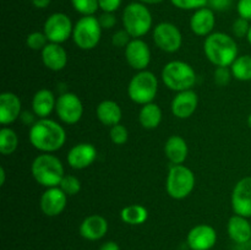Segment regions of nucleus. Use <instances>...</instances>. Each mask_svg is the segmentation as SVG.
Returning a JSON list of instances; mask_svg holds the SVG:
<instances>
[{"mask_svg":"<svg viewBox=\"0 0 251 250\" xmlns=\"http://www.w3.org/2000/svg\"><path fill=\"white\" fill-rule=\"evenodd\" d=\"M50 1L51 0H31L33 6L37 7V9H46L50 5Z\"/></svg>","mask_w":251,"mask_h":250,"instance_id":"obj_43","label":"nucleus"},{"mask_svg":"<svg viewBox=\"0 0 251 250\" xmlns=\"http://www.w3.org/2000/svg\"><path fill=\"white\" fill-rule=\"evenodd\" d=\"M5 178H6V172H5L4 167H0V185L5 184Z\"/></svg>","mask_w":251,"mask_h":250,"instance_id":"obj_45","label":"nucleus"},{"mask_svg":"<svg viewBox=\"0 0 251 250\" xmlns=\"http://www.w3.org/2000/svg\"><path fill=\"white\" fill-rule=\"evenodd\" d=\"M172 5L180 10H196L207 6L208 0H171Z\"/></svg>","mask_w":251,"mask_h":250,"instance_id":"obj_34","label":"nucleus"},{"mask_svg":"<svg viewBox=\"0 0 251 250\" xmlns=\"http://www.w3.org/2000/svg\"><path fill=\"white\" fill-rule=\"evenodd\" d=\"M98 21L103 29H110L117 25V16L114 12H102L98 16Z\"/></svg>","mask_w":251,"mask_h":250,"instance_id":"obj_38","label":"nucleus"},{"mask_svg":"<svg viewBox=\"0 0 251 250\" xmlns=\"http://www.w3.org/2000/svg\"><path fill=\"white\" fill-rule=\"evenodd\" d=\"M120 218L124 223L130 225H144L149 218V211L144 205L140 203H132V205L125 206L120 212Z\"/></svg>","mask_w":251,"mask_h":250,"instance_id":"obj_27","label":"nucleus"},{"mask_svg":"<svg viewBox=\"0 0 251 250\" xmlns=\"http://www.w3.org/2000/svg\"><path fill=\"white\" fill-rule=\"evenodd\" d=\"M55 112L61 122L68 125H74L82 118L83 104L77 95L73 92H64L56 98Z\"/></svg>","mask_w":251,"mask_h":250,"instance_id":"obj_11","label":"nucleus"},{"mask_svg":"<svg viewBox=\"0 0 251 250\" xmlns=\"http://www.w3.org/2000/svg\"><path fill=\"white\" fill-rule=\"evenodd\" d=\"M49 43L48 38H47L44 32H32L27 36L26 38V46L32 50H43L46 48L47 44Z\"/></svg>","mask_w":251,"mask_h":250,"instance_id":"obj_32","label":"nucleus"},{"mask_svg":"<svg viewBox=\"0 0 251 250\" xmlns=\"http://www.w3.org/2000/svg\"><path fill=\"white\" fill-rule=\"evenodd\" d=\"M19 147V136L11 127L4 126L0 130V152L4 156H10Z\"/></svg>","mask_w":251,"mask_h":250,"instance_id":"obj_29","label":"nucleus"},{"mask_svg":"<svg viewBox=\"0 0 251 250\" xmlns=\"http://www.w3.org/2000/svg\"><path fill=\"white\" fill-rule=\"evenodd\" d=\"M69 196L59 186L47 188L39 200L42 212L48 217H56L65 210Z\"/></svg>","mask_w":251,"mask_h":250,"instance_id":"obj_15","label":"nucleus"},{"mask_svg":"<svg viewBox=\"0 0 251 250\" xmlns=\"http://www.w3.org/2000/svg\"><path fill=\"white\" fill-rule=\"evenodd\" d=\"M250 26H251L250 21L243 19V17H238V19L233 22V26H232L233 34H234V37H237V38H244V37H248Z\"/></svg>","mask_w":251,"mask_h":250,"instance_id":"obj_36","label":"nucleus"},{"mask_svg":"<svg viewBox=\"0 0 251 250\" xmlns=\"http://www.w3.org/2000/svg\"><path fill=\"white\" fill-rule=\"evenodd\" d=\"M216 26V15L208 6L194 11L190 19V28L194 34L199 37H207L213 33Z\"/></svg>","mask_w":251,"mask_h":250,"instance_id":"obj_18","label":"nucleus"},{"mask_svg":"<svg viewBox=\"0 0 251 250\" xmlns=\"http://www.w3.org/2000/svg\"><path fill=\"white\" fill-rule=\"evenodd\" d=\"M195 174L184 164H173L166 179L167 194L172 199L183 200L193 193L195 188Z\"/></svg>","mask_w":251,"mask_h":250,"instance_id":"obj_6","label":"nucleus"},{"mask_svg":"<svg viewBox=\"0 0 251 250\" xmlns=\"http://www.w3.org/2000/svg\"><path fill=\"white\" fill-rule=\"evenodd\" d=\"M125 59L135 70H146L151 63V49L144 39L132 38L125 47Z\"/></svg>","mask_w":251,"mask_h":250,"instance_id":"obj_13","label":"nucleus"},{"mask_svg":"<svg viewBox=\"0 0 251 250\" xmlns=\"http://www.w3.org/2000/svg\"><path fill=\"white\" fill-rule=\"evenodd\" d=\"M158 92V80L152 71L142 70L132 76L127 86V96L132 102L145 105L153 102Z\"/></svg>","mask_w":251,"mask_h":250,"instance_id":"obj_7","label":"nucleus"},{"mask_svg":"<svg viewBox=\"0 0 251 250\" xmlns=\"http://www.w3.org/2000/svg\"><path fill=\"white\" fill-rule=\"evenodd\" d=\"M237 11L239 17L251 21V0H238Z\"/></svg>","mask_w":251,"mask_h":250,"instance_id":"obj_39","label":"nucleus"},{"mask_svg":"<svg viewBox=\"0 0 251 250\" xmlns=\"http://www.w3.org/2000/svg\"><path fill=\"white\" fill-rule=\"evenodd\" d=\"M109 137L113 144L122 146V145L126 144L127 139H129V131H127V129L124 125L117 124L110 127Z\"/></svg>","mask_w":251,"mask_h":250,"instance_id":"obj_33","label":"nucleus"},{"mask_svg":"<svg viewBox=\"0 0 251 250\" xmlns=\"http://www.w3.org/2000/svg\"><path fill=\"white\" fill-rule=\"evenodd\" d=\"M232 75L238 81H251V55H239L229 66Z\"/></svg>","mask_w":251,"mask_h":250,"instance_id":"obj_28","label":"nucleus"},{"mask_svg":"<svg viewBox=\"0 0 251 250\" xmlns=\"http://www.w3.org/2000/svg\"><path fill=\"white\" fill-rule=\"evenodd\" d=\"M247 39H248V42H249V43H250V46H251V26H250L249 33H248V37H247Z\"/></svg>","mask_w":251,"mask_h":250,"instance_id":"obj_46","label":"nucleus"},{"mask_svg":"<svg viewBox=\"0 0 251 250\" xmlns=\"http://www.w3.org/2000/svg\"><path fill=\"white\" fill-rule=\"evenodd\" d=\"M186 243L191 250H212L217 243V232L210 225H198L189 230Z\"/></svg>","mask_w":251,"mask_h":250,"instance_id":"obj_14","label":"nucleus"},{"mask_svg":"<svg viewBox=\"0 0 251 250\" xmlns=\"http://www.w3.org/2000/svg\"><path fill=\"white\" fill-rule=\"evenodd\" d=\"M248 125H249V127L251 129V113L249 114V117H248Z\"/></svg>","mask_w":251,"mask_h":250,"instance_id":"obj_47","label":"nucleus"},{"mask_svg":"<svg viewBox=\"0 0 251 250\" xmlns=\"http://www.w3.org/2000/svg\"><path fill=\"white\" fill-rule=\"evenodd\" d=\"M152 38L154 44L166 53H176L181 48L183 34L172 22H159L153 27Z\"/></svg>","mask_w":251,"mask_h":250,"instance_id":"obj_9","label":"nucleus"},{"mask_svg":"<svg viewBox=\"0 0 251 250\" xmlns=\"http://www.w3.org/2000/svg\"><path fill=\"white\" fill-rule=\"evenodd\" d=\"M227 232L237 244H245L251 239V221L240 215H233L227 223Z\"/></svg>","mask_w":251,"mask_h":250,"instance_id":"obj_22","label":"nucleus"},{"mask_svg":"<svg viewBox=\"0 0 251 250\" xmlns=\"http://www.w3.org/2000/svg\"><path fill=\"white\" fill-rule=\"evenodd\" d=\"M162 81L167 88L176 92L193 90L196 83V73L190 64L172 60L162 69Z\"/></svg>","mask_w":251,"mask_h":250,"instance_id":"obj_5","label":"nucleus"},{"mask_svg":"<svg viewBox=\"0 0 251 250\" xmlns=\"http://www.w3.org/2000/svg\"><path fill=\"white\" fill-rule=\"evenodd\" d=\"M74 10L82 16H95L100 9L98 0H71Z\"/></svg>","mask_w":251,"mask_h":250,"instance_id":"obj_30","label":"nucleus"},{"mask_svg":"<svg viewBox=\"0 0 251 250\" xmlns=\"http://www.w3.org/2000/svg\"><path fill=\"white\" fill-rule=\"evenodd\" d=\"M102 31L98 17L82 16L74 25L73 41L82 50H91L100 44Z\"/></svg>","mask_w":251,"mask_h":250,"instance_id":"obj_8","label":"nucleus"},{"mask_svg":"<svg viewBox=\"0 0 251 250\" xmlns=\"http://www.w3.org/2000/svg\"><path fill=\"white\" fill-rule=\"evenodd\" d=\"M230 203L235 215L251 218V176L242 178L234 185Z\"/></svg>","mask_w":251,"mask_h":250,"instance_id":"obj_12","label":"nucleus"},{"mask_svg":"<svg viewBox=\"0 0 251 250\" xmlns=\"http://www.w3.org/2000/svg\"><path fill=\"white\" fill-rule=\"evenodd\" d=\"M59 188H60L68 196H74L76 195V194L80 193L81 181L77 176L65 174L64 178L61 179L60 184H59Z\"/></svg>","mask_w":251,"mask_h":250,"instance_id":"obj_31","label":"nucleus"},{"mask_svg":"<svg viewBox=\"0 0 251 250\" xmlns=\"http://www.w3.org/2000/svg\"><path fill=\"white\" fill-rule=\"evenodd\" d=\"M42 61L44 66L51 71H61L69 60L68 51L61 44L49 42L46 48L41 51Z\"/></svg>","mask_w":251,"mask_h":250,"instance_id":"obj_21","label":"nucleus"},{"mask_svg":"<svg viewBox=\"0 0 251 250\" xmlns=\"http://www.w3.org/2000/svg\"><path fill=\"white\" fill-rule=\"evenodd\" d=\"M96 158H97V149L88 142H81L71 147L66 157L69 166L78 171L88 168L96 161Z\"/></svg>","mask_w":251,"mask_h":250,"instance_id":"obj_17","label":"nucleus"},{"mask_svg":"<svg viewBox=\"0 0 251 250\" xmlns=\"http://www.w3.org/2000/svg\"><path fill=\"white\" fill-rule=\"evenodd\" d=\"M56 98L54 93L48 88H42L34 93L32 98V110L39 119L48 118L53 110H55Z\"/></svg>","mask_w":251,"mask_h":250,"instance_id":"obj_24","label":"nucleus"},{"mask_svg":"<svg viewBox=\"0 0 251 250\" xmlns=\"http://www.w3.org/2000/svg\"><path fill=\"white\" fill-rule=\"evenodd\" d=\"M96 115L103 125L112 127L114 125L120 124V120L123 118V110L115 100H105L97 105Z\"/></svg>","mask_w":251,"mask_h":250,"instance_id":"obj_25","label":"nucleus"},{"mask_svg":"<svg viewBox=\"0 0 251 250\" xmlns=\"http://www.w3.org/2000/svg\"><path fill=\"white\" fill-rule=\"evenodd\" d=\"M199 105V96L194 90L176 92L172 100V113L178 119H188L196 112Z\"/></svg>","mask_w":251,"mask_h":250,"instance_id":"obj_16","label":"nucleus"},{"mask_svg":"<svg viewBox=\"0 0 251 250\" xmlns=\"http://www.w3.org/2000/svg\"><path fill=\"white\" fill-rule=\"evenodd\" d=\"M203 51L210 63L217 66H230L238 58V44L232 36L213 32L203 42Z\"/></svg>","mask_w":251,"mask_h":250,"instance_id":"obj_2","label":"nucleus"},{"mask_svg":"<svg viewBox=\"0 0 251 250\" xmlns=\"http://www.w3.org/2000/svg\"><path fill=\"white\" fill-rule=\"evenodd\" d=\"M164 154L172 164H183L189 154L185 139L179 135H172L164 144Z\"/></svg>","mask_w":251,"mask_h":250,"instance_id":"obj_23","label":"nucleus"},{"mask_svg":"<svg viewBox=\"0 0 251 250\" xmlns=\"http://www.w3.org/2000/svg\"><path fill=\"white\" fill-rule=\"evenodd\" d=\"M131 39H132L131 36H130V34L127 33L124 28H123V29H119V31H117L114 34H113L112 43H113V46L117 47V48H124L125 49V47L130 43V41H131Z\"/></svg>","mask_w":251,"mask_h":250,"instance_id":"obj_37","label":"nucleus"},{"mask_svg":"<svg viewBox=\"0 0 251 250\" xmlns=\"http://www.w3.org/2000/svg\"><path fill=\"white\" fill-rule=\"evenodd\" d=\"M31 173L34 180L44 188L59 186L65 175L61 161L51 153L38 154L32 162Z\"/></svg>","mask_w":251,"mask_h":250,"instance_id":"obj_3","label":"nucleus"},{"mask_svg":"<svg viewBox=\"0 0 251 250\" xmlns=\"http://www.w3.org/2000/svg\"><path fill=\"white\" fill-rule=\"evenodd\" d=\"M74 25L71 19L64 12H54L47 17L43 32L50 43H64L73 37Z\"/></svg>","mask_w":251,"mask_h":250,"instance_id":"obj_10","label":"nucleus"},{"mask_svg":"<svg viewBox=\"0 0 251 250\" xmlns=\"http://www.w3.org/2000/svg\"><path fill=\"white\" fill-rule=\"evenodd\" d=\"M162 117H163V113H162L161 107L153 102L142 105L139 112L140 124L144 129L147 130L156 129L161 124Z\"/></svg>","mask_w":251,"mask_h":250,"instance_id":"obj_26","label":"nucleus"},{"mask_svg":"<svg viewBox=\"0 0 251 250\" xmlns=\"http://www.w3.org/2000/svg\"><path fill=\"white\" fill-rule=\"evenodd\" d=\"M78 230H80V235L83 239L96 242V240L102 239L107 234L108 221L100 215L87 216L81 222Z\"/></svg>","mask_w":251,"mask_h":250,"instance_id":"obj_20","label":"nucleus"},{"mask_svg":"<svg viewBox=\"0 0 251 250\" xmlns=\"http://www.w3.org/2000/svg\"><path fill=\"white\" fill-rule=\"evenodd\" d=\"M123 0H98L100 9L103 12H115L122 5Z\"/></svg>","mask_w":251,"mask_h":250,"instance_id":"obj_40","label":"nucleus"},{"mask_svg":"<svg viewBox=\"0 0 251 250\" xmlns=\"http://www.w3.org/2000/svg\"><path fill=\"white\" fill-rule=\"evenodd\" d=\"M100 250H120V247L118 245V243L113 242V240H108V242L103 243L100 245Z\"/></svg>","mask_w":251,"mask_h":250,"instance_id":"obj_42","label":"nucleus"},{"mask_svg":"<svg viewBox=\"0 0 251 250\" xmlns=\"http://www.w3.org/2000/svg\"><path fill=\"white\" fill-rule=\"evenodd\" d=\"M21 100L14 92H2L0 95V123L4 126L12 124L21 117Z\"/></svg>","mask_w":251,"mask_h":250,"instance_id":"obj_19","label":"nucleus"},{"mask_svg":"<svg viewBox=\"0 0 251 250\" xmlns=\"http://www.w3.org/2000/svg\"><path fill=\"white\" fill-rule=\"evenodd\" d=\"M233 0H208L207 6L213 11H226L232 6Z\"/></svg>","mask_w":251,"mask_h":250,"instance_id":"obj_41","label":"nucleus"},{"mask_svg":"<svg viewBox=\"0 0 251 250\" xmlns=\"http://www.w3.org/2000/svg\"><path fill=\"white\" fill-rule=\"evenodd\" d=\"M137 1L142 2L145 5H156V4H161L163 2L164 0H137Z\"/></svg>","mask_w":251,"mask_h":250,"instance_id":"obj_44","label":"nucleus"},{"mask_svg":"<svg viewBox=\"0 0 251 250\" xmlns=\"http://www.w3.org/2000/svg\"><path fill=\"white\" fill-rule=\"evenodd\" d=\"M123 27L131 38H141L152 28L153 17L147 5L140 1L130 2L123 10Z\"/></svg>","mask_w":251,"mask_h":250,"instance_id":"obj_4","label":"nucleus"},{"mask_svg":"<svg viewBox=\"0 0 251 250\" xmlns=\"http://www.w3.org/2000/svg\"><path fill=\"white\" fill-rule=\"evenodd\" d=\"M233 77L232 70L229 66H217L213 73V78H215L216 85L221 86H227L230 82V78Z\"/></svg>","mask_w":251,"mask_h":250,"instance_id":"obj_35","label":"nucleus"},{"mask_svg":"<svg viewBox=\"0 0 251 250\" xmlns=\"http://www.w3.org/2000/svg\"><path fill=\"white\" fill-rule=\"evenodd\" d=\"M29 142L42 153H53L65 145V129L58 122L42 118L31 125L28 134Z\"/></svg>","mask_w":251,"mask_h":250,"instance_id":"obj_1","label":"nucleus"}]
</instances>
